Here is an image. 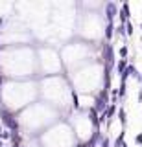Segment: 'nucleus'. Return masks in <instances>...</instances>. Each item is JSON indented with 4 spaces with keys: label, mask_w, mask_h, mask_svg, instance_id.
I'll use <instances>...</instances> for the list:
<instances>
[{
    "label": "nucleus",
    "mask_w": 142,
    "mask_h": 147,
    "mask_svg": "<svg viewBox=\"0 0 142 147\" xmlns=\"http://www.w3.org/2000/svg\"><path fill=\"white\" fill-rule=\"evenodd\" d=\"M0 118H2V123H4V125H7L11 131H15V129H17V119L13 118L11 112H6V110L0 109Z\"/></svg>",
    "instance_id": "obj_1"
},
{
    "label": "nucleus",
    "mask_w": 142,
    "mask_h": 147,
    "mask_svg": "<svg viewBox=\"0 0 142 147\" xmlns=\"http://www.w3.org/2000/svg\"><path fill=\"white\" fill-rule=\"evenodd\" d=\"M105 15H107V22H113V18L118 15V7H116V4H113V2L105 4Z\"/></svg>",
    "instance_id": "obj_2"
},
{
    "label": "nucleus",
    "mask_w": 142,
    "mask_h": 147,
    "mask_svg": "<svg viewBox=\"0 0 142 147\" xmlns=\"http://www.w3.org/2000/svg\"><path fill=\"white\" fill-rule=\"evenodd\" d=\"M89 118H90V123H92V125L98 129V125H100V119H98V114H96V110L90 107L89 109Z\"/></svg>",
    "instance_id": "obj_3"
},
{
    "label": "nucleus",
    "mask_w": 142,
    "mask_h": 147,
    "mask_svg": "<svg viewBox=\"0 0 142 147\" xmlns=\"http://www.w3.org/2000/svg\"><path fill=\"white\" fill-rule=\"evenodd\" d=\"M126 68H127V59H120V61H118V64H116V72L122 76V74L126 72Z\"/></svg>",
    "instance_id": "obj_4"
},
{
    "label": "nucleus",
    "mask_w": 142,
    "mask_h": 147,
    "mask_svg": "<svg viewBox=\"0 0 142 147\" xmlns=\"http://www.w3.org/2000/svg\"><path fill=\"white\" fill-rule=\"evenodd\" d=\"M113 33H114V26H113V22H107V28H105V39L111 40Z\"/></svg>",
    "instance_id": "obj_5"
},
{
    "label": "nucleus",
    "mask_w": 142,
    "mask_h": 147,
    "mask_svg": "<svg viewBox=\"0 0 142 147\" xmlns=\"http://www.w3.org/2000/svg\"><path fill=\"white\" fill-rule=\"evenodd\" d=\"M118 119H120L122 125H126V110H124V109L118 110Z\"/></svg>",
    "instance_id": "obj_6"
},
{
    "label": "nucleus",
    "mask_w": 142,
    "mask_h": 147,
    "mask_svg": "<svg viewBox=\"0 0 142 147\" xmlns=\"http://www.w3.org/2000/svg\"><path fill=\"white\" fill-rule=\"evenodd\" d=\"M122 145H124V132H120V136L116 138V142H114L113 147H122Z\"/></svg>",
    "instance_id": "obj_7"
},
{
    "label": "nucleus",
    "mask_w": 142,
    "mask_h": 147,
    "mask_svg": "<svg viewBox=\"0 0 142 147\" xmlns=\"http://www.w3.org/2000/svg\"><path fill=\"white\" fill-rule=\"evenodd\" d=\"M124 26H126V35H133V24H131V22L127 20Z\"/></svg>",
    "instance_id": "obj_8"
},
{
    "label": "nucleus",
    "mask_w": 142,
    "mask_h": 147,
    "mask_svg": "<svg viewBox=\"0 0 142 147\" xmlns=\"http://www.w3.org/2000/svg\"><path fill=\"white\" fill-rule=\"evenodd\" d=\"M114 31H116V35H122V37H124V35H126V26H124V24H120V26H118Z\"/></svg>",
    "instance_id": "obj_9"
},
{
    "label": "nucleus",
    "mask_w": 142,
    "mask_h": 147,
    "mask_svg": "<svg viewBox=\"0 0 142 147\" xmlns=\"http://www.w3.org/2000/svg\"><path fill=\"white\" fill-rule=\"evenodd\" d=\"M120 55H122V59L127 57V46H122V48H120Z\"/></svg>",
    "instance_id": "obj_10"
},
{
    "label": "nucleus",
    "mask_w": 142,
    "mask_h": 147,
    "mask_svg": "<svg viewBox=\"0 0 142 147\" xmlns=\"http://www.w3.org/2000/svg\"><path fill=\"white\" fill-rule=\"evenodd\" d=\"M135 142H137L139 145H142V132H140V134H137V136H135Z\"/></svg>",
    "instance_id": "obj_11"
},
{
    "label": "nucleus",
    "mask_w": 142,
    "mask_h": 147,
    "mask_svg": "<svg viewBox=\"0 0 142 147\" xmlns=\"http://www.w3.org/2000/svg\"><path fill=\"white\" fill-rule=\"evenodd\" d=\"M139 101H142V90L139 92Z\"/></svg>",
    "instance_id": "obj_12"
},
{
    "label": "nucleus",
    "mask_w": 142,
    "mask_h": 147,
    "mask_svg": "<svg viewBox=\"0 0 142 147\" xmlns=\"http://www.w3.org/2000/svg\"><path fill=\"white\" fill-rule=\"evenodd\" d=\"M0 147H6V145H4V144H2V140H0Z\"/></svg>",
    "instance_id": "obj_13"
},
{
    "label": "nucleus",
    "mask_w": 142,
    "mask_h": 147,
    "mask_svg": "<svg viewBox=\"0 0 142 147\" xmlns=\"http://www.w3.org/2000/svg\"><path fill=\"white\" fill-rule=\"evenodd\" d=\"M0 138H2V127H0Z\"/></svg>",
    "instance_id": "obj_14"
},
{
    "label": "nucleus",
    "mask_w": 142,
    "mask_h": 147,
    "mask_svg": "<svg viewBox=\"0 0 142 147\" xmlns=\"http://www.w3.org/2000/svg\"><path fill=\"white\" fill-rule=\"evenodd\" d=\"M2 22H4V20H2V17H0V26H2Z\"/></svg>",
    "instance_id": "obj_15"
},
{
    "label": "nucleus",
    "mask_w": 142,
    "mask_h": 147,
    "mask_svg": "<svg viewBox=\"0 0 142 147\" xmlns=\"http://www.w3.org/2000/svg\"><path fill=\"white\" fill-rule=\"evenodd\" d=\"M140 30H142V24H140Z\"/></svg>",
    "instance_id": "obj_16"
}]
</instances>
